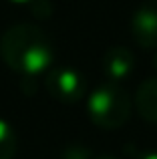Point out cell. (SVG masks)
<instances>
[{"label": "cell", "mask_w": 157, "mask_h": 159, "mask_svg": "<svg viewBox=\"0 0 157 159\" xmlns=\"http://www.w3.org/2000/svg\"><path fill=\"white\" fill-rule=\"evenodd\" d=\"M16 155V133L8 121L0 119V159H14Z\"/></svg>", "instance_id": "7"}, {"label": "cell", "mask_w": 157, "mask_h": 159, "mask_svg": "<svg viewBox=\"0 0 157 159\" xmlns=\"http://www.w3.org/2000/svg\"><path fill=\"white\" fill-rule=\"evenodd\" d=\"M8 2H12V4H30L32 0H8Z\"/></svg>", "instance_id": "10"}, {"label": "cell", "mask_w": 157, "mask_h": 159, "mask_svg": "<svg viewBox=\"0 0 157 159\" xmlns=\"http://www.w3.org/2000/svg\"><path fill=\"white\" fill-rule=\"evenodd\" d=\"M135 159H157V151H141L135 155Z\"/></svg>", "instance_id": "9"}, {"label": "cell", "mask_w": 157, "mask_h": 159, "mask_svg": "<svg viewBox=\"0 0 157 159\" xmlns=\"http://www.w3.org/2000/svg\"><path fill=\"white\" fill-rule=\"evenodd\" d=\"M61 159H93V155H91L89 147H85L81 143H71L63 149Z\"/></svg>", "instance_id": "8"}, {"label": "cell", "mask_w": 157, "mask_h": 159, "mask_svg": "<svg viewBox=\"0 0 157 159\" xmlns=\"http://www.w3.org/2000/svg\"><path fill=\"white\" fill-rule=\"evenodd\" d=\"M87 113L91 121L105 131L121 129L131 117L129 93L119 83H101L87 99Z\"/></svg>", "instance_id": "2"}, {"label": "cell", "mask_w": 157, "mask_h": 159, "mask_svg": "<svg viewBox=\"0 0 157 159\" xmlns=\"http://www.w3.org/2000/svg\"><path fill=\"white\" fill-rule=\"evenodd\" d=\"M44 85L52 99L67 103V105L78 103L85 97L87 89L85 77L73 66H51L44 77Z\"/></svg>", "instance_id": "3"}, {"label": "cell", "mask_w": 157, "mask_h": 159, "mask_svg": "<svg viewBox=\"0 0 157 159\" xmlns=\"http://www.w3.org/2000/svg\"><path fill=\"white\" fill-rule=\"evenodd\" d=\"M135 107L139 115L149 123H157V77L147 79L135 95Z\"/></svg>", "instance_id": "6"}, {"label": "cell", "mask_w": 157, "mask_h": 159, "mask_svg": "<svg viewBox=\"0 0 157 159\" xmlns=\"http://www.w3.org/2000/svg\"><path fill=\"white\" fill-rule=\"evenodd\" d=\"M0 54L12 70L22 75V83H34L52 65V44L43 28L34 24L10 26L0 39Z\"/></svg>", "instance_id": "1"}, {"label": "cell", "mask_w": 157, "mask_h": 159, "mask_svg": "<svg viewBox=\"0 0 157 159\" xmlns=\"http://www.w3.org/2000/svg\"><path fill=\"white\" fill-rule=\"evenodd\" d=\"M131 36L143 48H157V0L141 4L131 18Z\"/></svg>", "instance_id": "4"}, {"label": "cell", "mask_w": 157, "mask_h": 159, "mask_svg": "<svg viewBox=\"0 0 157 159\" xmlns=\"http://www.w3.org/2000/svg\"><path fill=\"white\" fill-rule=\"evenodd\" d=\"M153 66H155V70H157V52H155V57H153Z\"/></svg>", "instance_id": "12"}, {"label": "cell", "mask_w": 157, "mask_h": 159, "mask_svg": "<svg viewBox=\"0 0 157 159\" xmlns=\"http://www.w3.org/2000/svg\"><path fill=\"white\" fill-rule=\"evenodd\" d=\"M93 159H117V157H113V155H97V157H93Z\"/></svg>", "instance_id": "11"}, {"label": "cell", "mask_w": 157, "mask_h": 159, "mask_svg": "<svg viewBox=\"0 0 157 159\" xmlns=\"http://www.w3.org/2000/svg\"><path fill=\"white\" fill-rule=\"evenodd\" d=\"M135 66V57L127 47H111L103 54V73L107 81L119 83L125 81Z\"/></svg>", "instance_id": "5"}]
</instances>
